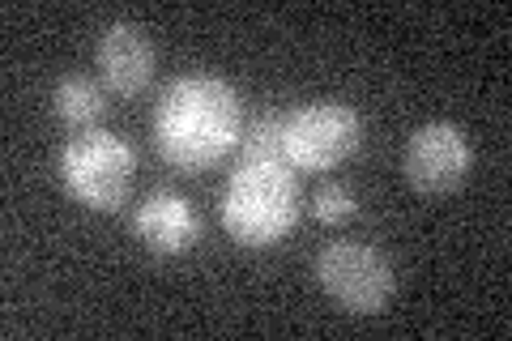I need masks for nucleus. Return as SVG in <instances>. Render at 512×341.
<instances>
[{
	"mask_svg": "<svg viewBox=\"0 0 512 341\" xmlns=\"http://www.w3.org/2000/svg\"><path fill=\"white\" fill-rule=\"evenodd\" d=\"M154 145L171 167L205 171L239 150L244 137V103L231 81L214 73H184L163 90L154 107Z\"/></svg>",
	"mask_w": 512,
	"mask_h": 341,
	"instance_id": "f257e3e1",
	"label": "nucleus"
},
{
	"mask_svg": "<svg viewBox=\"0 0 512 341\" xmlns=\"http://www.w3.org/2000/svg\"><path fill=\"white\" fill-rule=\"evenodd\" d=\"M299 222V175L286 158H239L222 188V226L239 248H274Z\"/></svg>",
	"mask_w": 512,
	"mask_h": 341,
	"instance_id": "f03ea898",
	"label": "nucleus"
},
{
	"mask_svg": "<svg viewBox=\"0 0 512 341\" xmlns=\"http://www.w3.org/2000/svg\"><path fill=\"white\" fill-rule=\"evenodd\" d=\"M137 180V150L128 145V137L107 133V128H86L64 141L60 150V184L73 201H82L86 209L111 214L128 201Z\"/></svg>",
	"mask_w": 512,
	"mask_h": 341,
	"instance_id": "7ed1b4c3",
	"label": "nucleus"
},
{
	"mask_svg": "<svg viewBox=\"0 0 512 341\" xmlns=\"http://www.w3.org/2000/svg\"><path fill=\"white\" fill-rule=\"evenodd\" d=\"M316 282L325 286V295L346 307L350 316H376L389 307L397 273L393 261L372 243L359 239H333L316 252Z\"/></svg>",
	"mask_w": 512,
	"mask_h": 341,
	"instance_id": "20e7f679",
	"label": "nucleus"
},
{
	"mask_svg": "<svg viewBox=\"0 0 512 341\" xmlns=\"http://www.w3.org/2000/svg\"><path fill=\"white\" fill-rule=\"evenodd\" d=\"M363 145V116L350 103L320 99L286 116V162L295 171H333Z\"/></svg>",
	"mask_w": 512,
	"mask_h": 341,
	"instance_id": "39448f33",
	"label": "nucleus"
},
{
	"mask_svg": "<svg viewBox=\"0 0 512 341\" xmlns=\"http://www.w3.org/2000/svg\"><path fill=\"white\" fill-rule=\"evenodd\" d=\"M470 167H474V145L466 137V128L453 120L419 124L406 137L402 171H406V184L414 192H423V197H444V192L461 188Z\"/></svg>",
	"mask_w": 512,
	"mask_h": 341,
	"instance_id": "423d86ee",
	"label": "nucleus"
},
{
	"mask_svg": "<svg viewBox=\"0 0 512 341\" xmlns=\"http://www.w3.org/2000/svg\"><path fill=\"white\" fill-rule=\"evenodd\" d=\"M133 231L154 256H180L188 248H197L201 218L188 197H180V192H171V188H158L137 205Z\"/></svg>",
	"mask_w": 512,
	"mask_h": 341,
	"instance_id": "0eeeda50",
	"label": "nucleus"
},
{
	"mask_svg": "<svg viewBox=\"0 0 512 341\" xmlns=\"http://www.w3.org/2000/svg\"><path fill=\"white\" fill-rule=\"evenodd\" d=\"M99 69L107 86L124 94V99L146 90L154 77V47L146 39V30L133 22H111L99 35Z\"/></svg>",
	"mask_w": 512,
	"mask_h": 341,
	"instance_id": "6e6552de",
	"label": "nucleus"
},
{
	"mask_svg": "<svg viewBox=\"0 0 512 341\" xmlns=\"http://www.w3.org/2000/svg\"><path fill=\"white\" fill-rule=\"evenodd\" d=\"M52 111L64 128L73 133H86L107 116V99L99 90V81H90L86 73H64L52 86Z\"/></svg>",
	"mask_w": 512,
	"mask_h": 341,
	"instance_id": "1a4fd4ad",
	"label": "nucleus"
},
{
	"mask_svg": "<svg viewBox=\"0 0 512 341\" xmlns=\"http://www.w3.org/2000/svg\"><path fill=\"white\" fill-rule=\"evenodd\" d=\"M239 158H286V116L282 111H265L252 120L239 137Z\"/></svg>",
	"mask_w": 512,
	"mask_h": 341,
	"instance_id": "9d476101",
	"label": "nucleus"
},
{
	"mask_svg": "<svg viewBox=\"0 0 512 341\" xmlns=\"http://www.w3.org/2000/svg\"><path fill=\"white\" fill-rule=\"evenodd\" d=\"M312 214L325 222V226H342L359 214V197H355V188L342 184V180H329V184H320L316 188V197H312Z\"/></svg>",
	"mask_w": 512,
	"mask_h": 341,
	"instance_id": "9b49d317",
	"label": "nucleus"
}]
</instances>
